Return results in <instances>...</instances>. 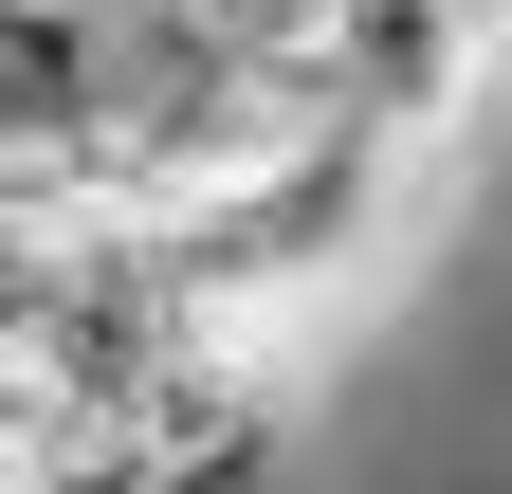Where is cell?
Segmentation results:
<instances>
[{
	"mask_svg": "<svg viewBox=\"0 0 512 494\" xmlns=\"http://www.w3.org/2000/svg\"><path fill=\"white\" fill-rule=\"evenodd\" d=\"M19 494H147V458H128V440H92V421H55V440L19 458Z\"/></svg>",
	"mask_w": 512,
	"mask_h": 494,
	"instance_id": "cell-3",
	"label": "cell"
},
{
	"mask_svg": "<svg viewBox=\"0 0 512 494\" xmlns=\"http://www.w3.org/2000/svg\"><path fill=\"white\" fill-rule=\"evenodd\" d=\"M128 458H147V494H311L293 348H183L165 385L128 403Z\"/></svg>",
	"mask_w": 512,
	"mask_h": 494,
	"instance_id": "cell-1",
	"label": "cell"
},
{
	"mask_svg": "<svg viewBox=\"0 0 512 494\" xmlns=\"http://www.w3.org/2000/svg\"><path fill=\"white\" fill-rule=\"evenodd\" d=\"M494 19L476 0H330V110H366V129H403V147H458L476 129V92H494Z\"/></svg>",
	"mask_w": 512,
	"mask_h": 494,
	"instance_id": "cell-2",
	"label": "cell"
}]
</instances>
